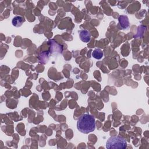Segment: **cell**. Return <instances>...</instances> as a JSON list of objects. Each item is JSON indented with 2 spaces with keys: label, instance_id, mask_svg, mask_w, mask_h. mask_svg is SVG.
Returning a JSON list of instances; mask_svg holds the SVG:
<instances>
[{
  "label": "cell",
  "instance_id": "obj_1",
  "mask_svg": "<svg viewBox=\"0 0 149 149\" xmlns=\"http://www.w3.org/2000/svg\"><path fill=\"white\" fill-rule=\"evenodd\" d=\"M77 129L83 133H88L95 129L94 118L88 114L84 113L81 115L77 122Z\"/></svg>",
  "mask_w": 149,
  "mask_h": 149
},
{
  "label": "cell",
  "instance_id": "obj_2",
  "mask_svg": "<svg viewBox=\"0 0 149 149\" xmlns=\"http://www.w3.org/2000/svg\"><path fill=\"white\" fill-rule=\"evenodd\" d=\"M126 146V140L123 137L118 136L109 137L106 143V147L108 149H124Z\"/></svg>",
  "mask_w": 149,
  "mask_h": 149
},
{
  "label": "cell",
  "instance_id": "obj_3",
  "mask_svg": "<svg viewBox=\"0 0 149 149\" xmlns=\"http://www.w3.org/2000/svg\"><path fill=\"white\" fill-rule=\"evenodd\" d=\"M80 37L82 41L84 42H87L90 40V33L86 30H83L80 31Z\"/></svg>",
  "mask_w": 149,
  "mask_h": 149
},
{
  "label": "cell",
  "instance_id": "obj_4",
  "mask_svg": "<svg viewBox=\"0 0 149 149\" xmlns=\"http://www.w3.org/2000/svg\"><path fill=\"white\" fill-rule=\"evenodd\" d=\"M92 55L94 58L97 59H100L103 56V52L100 49H95L93 52Z\"/></svg>",
  "mask_w": 149,
  "mask_h": 149
},
{
  "label": "cell",
  "instance_id": "obj_5",
  "mask_svg": "<svg viewBox=\"0 0 149 149\" xmlns=\"http://www.w3.org/2000/svg\"><path fill=\"white\" fill-rule=\"evenodd\" d=\"M22 17H20V16H17V17H15L13 18V19L12 20V23H13V25L15 26H17V24L18 23H20V24H22Z\"/></svg>",
  "mask_w": 149,
  "mask_h": 149
}]
</instances>
